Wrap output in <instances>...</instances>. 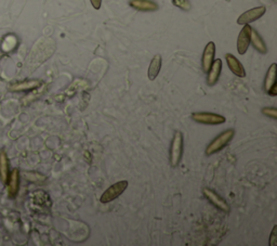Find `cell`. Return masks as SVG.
<instances>
[{
  "instance_id": "9c48e42d",
  "label": "cell",
  "mask_w": 277,
  "mask_h": 246,
  "mask_svg": "<svg viewBox=\"0 0 277 246\" xmlns=\"http://www.w3.org/2000/svg\"><path fill=\"white\" fill-rule=\"evenodd\" d=\"M202 193H204V195L207 197V199L209 200L217 208H219L220 211L225 212V213L230 212V206H228L225 200H223L219 194L216 193V192H214L210 189H204L202 190Z\"/></svg>"
},
{
  "instance_id": "8992f818",
  "label": "cell",
  "mask_w": 277,
  "mask_h": 246,
  "mask_svg": "<svg viewBox=\"0 0 277 246\" xmlns=\"http://www.w3.org/2000/svg\"><path fill=\"white\" fill-rule=\"evenodd\" d=\"M276 74H277V64L273 63L269 67V71L266 73L265 80H264V89L268 94L275 95L277 94L276 90Z\"/></svg>"
},
{
  "instance_id": "9a60e30c",
  "label": "cell",
  "mask_w": 277,
  "mask_h": 246,
  "mask_svg": "<svg viewBox=\"0 0 277 246\" xmlns=\"http://www.w3.org/2000/svg\"><path fill=\"white\" fill-rule=\"evenodd\" d=\"M39 86H40L39 80H28V82L14 84L10 89H11L12 92H24V90H30Z\"/></svg>"
},
{
  "instance_id": "7a4b0ae2",
  "label": "cell",
  "mask_w": 277,
  "mask_h": 246,
  "mask_svg": "<svg viewBox=\"0 0 277 246\" xmlns=\"http://www.w3.org/2000/svg\"><path fill=\"white\" fill-rule=\"evenodd\" d=\"M182 154H183V136L180 131H177L174 133L171 142V149H170V163H171L172 167L178 166L181 158H182Z\"/></svg>"
},
{
  "instance_id": "4fadbf2b",
  "label": "cell",
  "mask_w": 277,
  "mask_h": 246,
  "mask_svg": "<svg viewBox=\"0 0 277 246\" xmlns=\"http://www.w3.org/2000/svg\"><path fill=\"white\" fill-rule=\"evenodd\" d=\"M250 42H251L252 46L254 47V49L259 51L260 53H262V55L268 53V47H266L262 37H261L258 31L253 29L251 30V34H250Z\"/></svg>"
},
{
  "instance_id": "30bf717a",
  "label": "cell",
  "mask_w": 277,
  "mask_h": 246,
  "mask_svg": "<svg viewBox=\"0 0 277 246\" xmlns=\"http://www.w3.org/2000/svg\"><path fill=\"white\" fill-rule=\"evenodd\" d=\"M222 71V60L217 59L212 62L209 71L207 72V84L208 86H215L219 80L220 74Z\"/></svg>"
},
{
  "instance_id": "277c9868",
  "label": "cell",
  "mask_w": 277,
  "mask_h": 246,
  "mask_svg": "<svg viewBox=\"0 0 277 246\" xmlns=\"http://www.w3.org/2000/svg\"><path fill=\"white\" fill-rule=\"evenodd\" d=\"M192 120L205 125H221L224 124L226 121L224 116L214 113H205V112H195L192 114Z\"/></svg>"
},
{
  "instance_id": "ffe728a7",
  "label": "cell",
  "mask_w": 277,
  "mask_h": 246,
  "mask_svg": "<svg viewBox=\"0 0 277 246\" xmlns=\"http://www.w3.org/2000/svg\"><path fill=\"white\" fill-rule=\"evenodd\" d=\"M276 230H277V226H274L273 230H272V233H271V237H270V245L271 246H274L276 244Z\"/></svg>"
},
{
  "instance_id": "2e32d148",
  "label": "cell",
  "mask_w": 277,
  "mask_h": 246,
  "mask_svg": "<svg viewBox=\"0 0 277 246\" xmlns=\"http://www.w3.org/2000/svg\"><path fill=\"white\" fill-rule=\"evenodd\" d=\"M19 184H20V174L18 169H14L10 176L9 180V194L15 195L19 191Z\"/></svg>"
},
{
  "instance_id": "e0dca14e",
  "label": "cell",
  "mask_w": 277,
  "mask_h": 246,
  "mask_svg": "<svg viewBox=\"0 0 277 246\" xmlns=\"http://www.w3.org/2000/svg\"><path fill=\"white\" fill-rule=\"evenodd\" d=\"M8 173H9V167H8V159L4 153H0V178L3 183L8 181Z\"/></svg>"
},
{
  "instance_id": "52a82bcc",
  "label": "cell",
  "mask_w": 277,
  "mask_h": 246,
  "mask_svg": "<svg viewBox=\"0 0 277 246\" xmlns=\"http://www.w3.org/2000/svg\"><path fill=\"white\" fill-rule=\"evenodd\" d=\"M252 28L249 24H245L237 38V51L239 55H245L250 45V34Z\"/></svg>"
},
{
  "instance_id": "7c38bea8",
  "label": "cell",
  "mask_w": 277,
  "mask_h": 246,
  "mask_svg": "<svg viewBox=\"0 0 277 246\" xmlns=\"http://www.w3.org/2000/svg\"><path fill=\"white\" fill-rule=\"evenodd\" d=\"M130 7L143 12H153L158 10V4L153 0H130Z\"/></svg>"
},
{
  "instance_id": "d6986e66",
  "label": "cell",
  "mask_w": 277,
  "mask_h": 246,
  "mask_svg": "<svg viewBox=\"0 0 277 246\" xmlns=\"http://www.w3.org/2000/svg\"><path fill=\"white\" fill-rule=\"evenodd\" d=\"M262 113L265 116L271 117L272 120H276L277 119V110L275 108H264L262 110Z\"/></svg>"
},
{
  "instance_id": "5bb4252c",
  "label": "cell",
  "mask_w": 277,
  "mask_h": 246,
  "mask_svg": "<svg viewBox=\"0 0 277 246\" xmlns=\"http://www.w3.org/2000/svg\"><path fill=\"white\" fill-rule=\"evenodd\" d=\"M162 63H163V59L161 55H156L152 59L150 67H148V72H147V76L148 78H150V80L156 79L159 72H161Z\"/></svg>"
},
{
  "instance_id": "ba28073f",
  "label": "cell",
  "mask_w": 277,
  "mask_h": 246,
  "mask_svg": "<svg viewBox=\"0 0 277 246\" xmlns=\"http://www.w3.org/2000/svg\"><path fill=\"white\" fill-rule=\"evenodd\" d=\"M215 56H216V44L214 41L208 42L205 47L204 53H202V58H201V66L205 73L209 71L212 62L215 60Z\"/></svg>"
},
{
  "instance_id": "44dd1931",
  "label": "cell",
  "mask_w": 277,
  "mask_h": 246,
  "mask_svg": "<svg viewBox=\"0 0 277 246\" xmlns=\"http://www.w3.org/2000/svg\"><path fill=\"white\" fill-rule=\"evenodd\" d=\"M90 1H91L92 7L95 10H99L101 8V4H102V0H90Z\"/></svg>"
},
{
  "instance_id": "3957f363",
  "label": "cell",
  "mask_w": 277,
  "mask_h": 246,
  "mask_svg": "<svg viewBox=\"0 0 277 246\" xmlns=\"http://www.w3.org/2000/svg\"><path fill=\"white\" fill-rule=\"evenodd\" d=\"M128 188V181L121 180L116 183L115 184L111 185L110 188L106 190L104 193L101 196V203L106 204V203H110L111 201L116 200L117 197H119L122 193H124L125 190Z\"/></svg>"
},
{
  "instance_id": "6da1fadb",
  "label": "cell",
  "mask_w": 277,
  "mask_h": 246,
  "mask_svg": "<svg viewBox=\"0 0 277 246\" xmlns=\"http://www.w3.org/2000/svg\"><path fill=\"white\" fill-rule=\"evenodd\" d=\"M234 135H235V131H234L233 129H227L225 131H223L222 133H220V135L217 138H215V140L207 147L206 154L212 155V154L221 151L222 149H224L227 144L230 143Z\"/></svg>"
},
{
  "instance_id": "8fae6325",
  "label": "cell",
  "mask_w": 277,
  "mask_h": 246,
  "mask_svg": "<svg viewBox=\"0 0 277 246\" xmlns=\"http://www.w3.org/2000/svg\"><path fill=\"white\" fill-rule=\"evenodd\" d=\"M225 60H226L228 68L231 69V72L234 75H236V76L241 77V78H244L245 76H246V72H245L243 64L239 62V60L235 56L231 55V53H226Z\"/></svg>"
},
{
  "instance_id": "ac0fdd59",
  "label": "cell",
  "mask_w": 277,
  "mask_h": 246,
  "mask_svg": "<svg viewBox=\"0 0 277 246\" xmlns=\"http://www.w3.org/2000/svg\"><path fill=\"white\" fill-rule=\"evenodd\" d=\"M170 1H171L173 6L183 10V11H190L192 8L190 0H170Z\"/></svg>"
},
{
  "instance_id": "5b68a950",
  "label": "cell",
  "mask_w": 277,
  "mask_h": 246,
  "mask_svg": "<svg viewBox=\"0 0 277 246\" xmlns=\"http://www.w3.org/2000/svg\"><path fill=\"white\" fill-rule=\"evenodd\" d=\"M266 12V8L264 6L255 7L253 9H250L248 11L244 12L241 17L237 19V23L239 25H245L252 23L254 21L259 20L261 17H263L264 13Z\"/></svg>"
}]
</instances>
